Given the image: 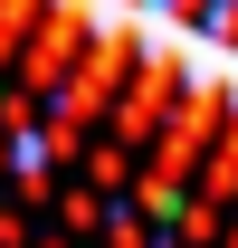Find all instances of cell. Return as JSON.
I'll use <instances>...</instances> for the list:
<instances>
[]
</instances>
